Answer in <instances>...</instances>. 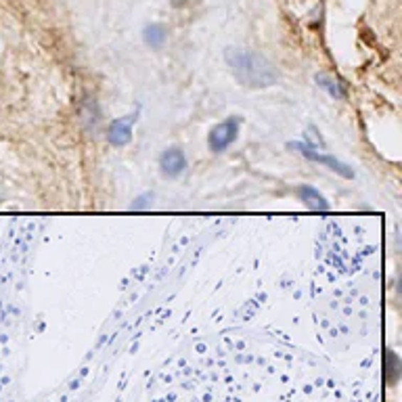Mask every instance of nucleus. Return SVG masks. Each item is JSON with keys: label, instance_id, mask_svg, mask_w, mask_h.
<instances>
[{"label": "nucleus", "instance_id": "obj_1", "mask_svg": "<svg viewBox=\"0 0 402 402\" xmlns=\"http://www.w3.org/2000/svg\"><path fill=\"white\" fill-rule=\"evenodd\" d=\"M224 61L231 68L235 80L245 86V88H268L279 82V72L277 68L258 51H248V48H226Z\"/></svg>", "mask_w": 402, "mask_h": 402}, {"label": "nucleus", "instance_id": "obj_2", "mask_svg": "<svg viewBox=\"0 0 402 402\" xmlns=\"http://www.w3.org/2000/svg\"><path fill=\"white\" fill-rule=\"evenodd\" d=\"M287 147H290L292 151H295L297 155H302L304 159H308V162H314V164H321V166L329 168L331 172L339 174L342 179H348V181H352V179H354V170H352L348 164H344V162H339L337 157L329 155V153H319L314 147H310L308 143H302V141H292V143H290Z\"/></svg>", "mask_w": 402, "mask_h": 402}, {"label": "nucleus", "instance_id": "obj_3", "mask_svg": "<svg viewBox=\"0 0 402 402\" xmlns=\"http://www.w3.org/2000/svg\"><path fill=\"white\" fill-rule=\"evenodd\" d=\"M239 128H241V117L239 115H231V117L218 122L208 134V149L212 153H224L228 147L235 145V141L239 139Z\"/></svg>", "mask_w": 402, "mask_h": 402}, {"label": "nucleus", "instance_id": "obj_4", "mask_svg": "<svg viewBox=\"0 0 402 402\" xmlns=\"http://www.w3.org/2000/svg\"><path fill=\"white\" fill-rule=\"evenodd\" d=\"M159 172L164 179H179L189 168V159L181 147H168L159 155Z\"/></svg>", "mask_w": 402, "mask_h": 402}, {"label": "nucleus", "instance_id": "obj_5", "mask_svg": "<svg viewBox=\"0 0 402 402\" xmlns=\"http://www.w3.org/2000/svg\"><path fill=\"white\" fill-rule=\"evenodd\" d=\"M139 120V113H128L124 117L113 120L107 128V141L113 147H126L132 141V128Z\"/></svg>", "mask_w": 402, "mask_h": 402}, {"label": "nucleus", "instance_id": "obj_6", "mask_svg": "<svg viewBox=\"0 0 402 402\" xmlns=\"http://www.w3.org/2000/svg\"><path fill=\"white\" fill-rule=\"evenodd\" d=\"M297 197L312 212H327L331 208L327 197L317 186H312V184H300L297 186Z\"/></svg>", "mask_w": 402, "mask_h": 402}, {"label": "nucleus", "instance_id": "obj_7", "mask_svg": "<svg viewBox=\"0 0 402 402\" xmlns=\"http://www.w3.org/2000/svg\"><path fill=\"white\" fill-rule=\"evenodd\" d=\"M314 82H317V86H319V88L327 90V95L333 97V99H337V101H344V99L348 97V92H346V88H344V84H342L337 78L329 75V73H317V75H314Z\"/></svg>", "mask_w": 402, "mask_h": 402}, {"label": "nucleus", "instance_id": "obj_8", "mask_svg": "<svg viewBox=\"0 0 402 402\" xmlns=\"http://www.w3.org/2000/svg\"><path fill=\"white\" fill-rule=\"evenodd\" d=\"M166 38H168V32L162 23H149L143 30V40H145L147 46L153 48V51H159L166 44Z\"/></svg>", "mask_w": 402, "mask_h": 402}, {"label": "nucleus", "instance_id": "obj_9", "mask_svg": "<svg viewBox=\"0 0 402 402\" xmlns=\"http://www.w3.org/2000/svg\"><path fill=\"white\" fill-rule=\"evenodd\" d=\"M402 377V361L392 352V350H386V381L390 386H394L398 379Z\"/></svg>", "mask_w": 402, "mask_h": 402}, {"label": "nucleus", "instance_id": "obj_10", "mask_svg": "<svg viewBox=\"0 0 402 402\" xmlns=\"http://www.w3.org/2000/svg\"><path fill=\"white\" fill-rule=\"evenodd\" d=\"M153 199V195L151 193H145V195H141V197H137L134 201H132V210H147L149 208V201Z\"/></svg>", "mask_w": 402, "mask_h": 402}, {"label": "nucleus", "instance_id": "obj_11", "mask_svg": "<svg viewBox=\"0 0 402 402\" xmlns=\"http://www.w3.org/2000/svg\"><path fill=\"white\" fill-rule=\"evenodd\" d=\"M396 293L402 297V273L398 275V279H396Z\"/></svg>", "mask_w": 402, "mask_h": 402}, {"label": "nucleus", "instance_id": "obj_12", "mask_svg": "<svg viewBox=\"0 0 402 402\" xmlns=\"http://www.w3.org/2000/svg\"><path fill=\"white\" fill-rule=\"evenodd\" d=\"M398 245H401V250H402V237H401V239H398Z\"/></svg>", "mask_w": 402, "mask_h": 402}]
</instances>
